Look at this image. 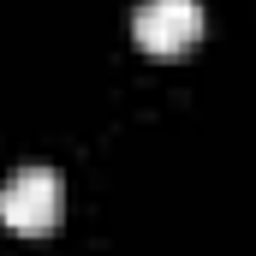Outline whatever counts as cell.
Instances as JSON below:
<instances>
[{"label": "cell", "mask_w": 256, "mask_h": 256, "mask_svg": "<svg viewBox=\"0 0 256 256\" xmlns=\"http://www.w3.org/2000/svg\"><path fill=\"white\" fill-rule=\"evenodd\" d=\"M0 220L12 232H30V238L54 232V220H60V179L48 167H18L0 185Z\"/></svg>", "instance_id": "obj_1"}, {"label": "cell", "mask_w": 256, "mask_h": 256, "mask_svg": "<svg viewBox=\"0 0 256 256\" xmlns=\"http://www.w3.org/2000/svg\"><path fill=\"white\" fill-rule=\"evenodd\" d=\"M131 36L143 54H185L202 42V6L196 0H143L131 12Z\"/></svg>", "instance_id": "obj_2"}]
</instances>
